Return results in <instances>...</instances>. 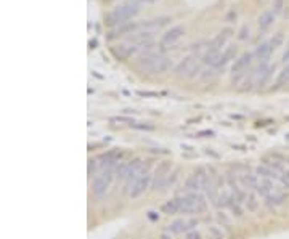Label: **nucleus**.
Returning a JSON list of instances; mask_svg holds the SVG:
<instances>
[{
  "label": "nucleus",
  "instance_id": "nucleus-7",
  "mask_svg": "<svg viewBox=\"0 0 289 239\" xmlns=\"http://www.w3.org/2000/svg\"><path fill=\"white\" fill-rule=\"evenodd\" d=\"M198 58L194 56H187L183 61L178 63V66L175 68V74L178 77H193L199 72V63L196 61Z\"/></svg>",
  "mask_w": 289,
  "mask_h": 239
},
{
  "label": "nucleus",
  "instance_id": "nucleus-20",
  "mask_svg": "<svg viewBox=\"0 0 289 239\" xmlns=\"http://www.w3.org/2000/svg\"><path fill=\"white\" fill-rule=\"evenodd\" d=\"M281 180H283V183H285L286 186H289V170L288 172H285V175L281 177Z\"/></svg>",
  "mask_w": 289,
  "mask_h": 239
},
{
  "label": "nucleus",
  "instance_id": "nucleus-14",
  "mask_svg": "<svg viewBox=\"0 0 289 239\" xmlns=\"http://www.w3.org/2000/svg\"><path fill=\"white\" fill-rule=\"evenodd\" d=\"M275 18H276L275 11H271V10L264 11V13L259 16V27L260 29H268L275 23Z\"/></svg>",
  "mask_w": 289,
  "mask_h": 239
},
{
  "label": "nucleus",
  "instance_id": "nucleus-10",
  "mask_svg": "<svg viewBox=\"0 0 289 239\" xmlns=\"http://www.w3.org/2000/svg\"><path fill=\"white\" fill-rule=\"evenodd\" d=\"M169 175H170V166L167 164V162H163L158 168H156L154 172V177H153V188L154 190H161L164 188L166 183L169 182Z\"/></svg>",
  "mask_w": 289,
  "mask_h": 239
},
{
  "label": "nucleus",
  "instance_id": "nucleus-18",
  "mask_svg": "<svg viewBox=\"0 0 289 239\" xmlns=\"http://www.w3.org/2000/svg\"><path fill=\"white\" fill-rule=\"evenodd\" d=\"M281 44H283V34H281V32L275 34L273 39L270 40V45L273 47V50H275V48H278V47H281Z\"/></svg>",
  "mask_w": 289,
  "mask_h": 239
},
{
  "label": "nucleus",
  "instance_id": "nucleus-13",
  "mask_svg": "<svg viewBox=\"0 0 289 239\" xmlns=\"http://www.w3.org/2000/svg\"><path fill=\"white\" fill-rule=\"evenodd\" d=\"M204 175H202L201 170L194 172L193 175H190V178L187 180V188L190 191H198L199 188H202V185H204Z\"/></svg>",
  "mask_w": 289,
  "mask_h": 239
},
{
  "label": "nucleus",
  "instance_id": "nucleus-11",
  "mask_svg": "<svg viewBox=\"0 0 289 239\" xmlns=\"http://www.w3.org/2000/svg\"><path fill=\"white\" fill-rule=\"evenodd\" d=\"M235 55H236V47L235 45H230L223 51H220V53H218L216 58H214L209 66L212 69H220V68H223L225 65H227L230 60H233Z\"/></svg>",
  "mask_w": 289,
  "mask_h": 239
},
{
  "label": "nucleus",
  "instance_id": "nucleus-5",
  "mask_svg": "<svg viewBox=\"0 0 289 239\" xmlns=\"http://www.w3.org/2000/svg\"><path fill=\"white\" fill-rule=\"evenodd\" d=\"M111 183H113V168H103L101 173L95 177L94 185H92L94 196L98 197V199H101V197L108 193Z\"/></svg>",
  "mask_w": 289,
  "mask_h": 239
},
{
  "label": "nucleus",
  "instance_id": "nucleus-16",
  "mask_svg": "<svg viewBox=\"0 0 289 239\" xmlns=\"http://www.w3.org/2000/svg\"><path fill=\"white\" fill-rule=\"evenodd\" d=\"M163 211L164 214H169V215H173V214H178V202H177V197L172 201H167L164 206H163Z\"/></svg>",
  "mask_w": 289,
  "mask_h": 239
},
{
  "label": "nucleus",
  "instance_id": "nucleus-22",
  "mask_svg": "<svg viewBox=\"0 0 289 239\" xmlns=\"http://www.w3.org/2000/svg\"><path fill=\"white\" fill-rule=\"evenodd\" d=\"M283 61H285V63L289 61V47H288V50L285 51V55H283Z\"/></svg>",
  "mask_w": 289,
  "mask_h": 239
},
{
  "label": "nucleus",
  "instance_id": "nucleus-3",
  "mask_svg": "<svg viewBox=\"0 0 289 239\" xmlns=\"http://www.w3.org/2000/svg\"><path fill=\"white\" fill-rule=\"evenodd\" d=\"M138 13V5L137 3H125L120 7L109 11L106 16V24L108 26H122L127 24V21L132 20Z\"/></svg>",
  "mask_w": 289,
  "mask_h": 239
},
{
  "label": "nucleus",
  "instance_id": "nucleus-24",
  "mask_svg": "<svg viewBox=\"0 0 289 239\" xmlns=\"http://www.w3.org/2000/svg\"><path fill=\"white\" fill-rule=\"evenodd\" d=\"M161 239H170L169 236H163V238H161Z\"/></svg>",
  "mask_w": 289,
  "mask_h": 239
},
{
  "label": "nucleus",
  "instance_id": "nucleus-23",
  "mask_svg": "<svg viewBox=\"0 0 289 239\" xmlns=\"http://www.w3.org/2000/svg\"><path fill=\"white\" fill-rule=\"evenodd\" d=\"M138 2H142V3H154V2H158V0H138Z\"/></svg>",
  "mask_w": 289,
  "mask_h": 239
},
{
  "label": "nucleus",
  "instance_id": "nucleus-1",
  "mask_svg": "<svg viewBox=\"0 0 289 239\" xmlns=\"http://www.w3.org/2000/svg\"><path fill=\"white\" fill-rule=\"evenodd\" d=\"M153 40V34L149 32H135L132 34V36L124 40L122 44H119L118 47H114L111 50L113 55L118 58V60H125V58L132 56L134 53L140 50L148 48L149 44H151Z\"/></svg>",
  "mask_w": 289,
  "mask_h": 239
},
{
  "label": "nucleus",
  "instance_id": "nucleus-6",
  "mask_svg": "<svg viewBox=\"0 0 289 239\" xmlns=\"http://www.w3.org/2000/svg\"><path fill=\"white\" fill-rule=\"evenodd\" d=\"M230 34H231V31H228V29H227V31L220 32L217 37H214L211 40V44L207 45V50H206V55H204V63H206V65H209V63L214 60V58H216L218 53H220L222 47L227 44Z\"/></svg>",
  "mask_w": 289,
  "mask_h": 239
},
{
  "label": "nucleus",
  "instance_id": "nucleus-12",
  "mask_svg": "<svg viewBox=\"0 0 289 239\" xmlns=\"http://www.w3.org/2000/svg\"><path fill=\"white\" fill-rule=\"evenodd\" d=\"M251 63H252V53L241 55L238 60L235 61L233 68H231V72H233V75H242L247 71V68L251 66Z\"/></svg>",
  "mask_w": 289,
  "mask_h": 239
},
{
  "label": "nucleus",
  "instance_id": "nucleus-8",
  "mask_svg": "<svg viewBox=\"0 0 289 239\" xmlns=\"http://www.w3.org/2000/svg\"><path fill=\"white\" fill-rule=\"evenodd\" d=\"M151 175H149V172H148V168L144 170L140 177H138L135 182H134V185L130 186V190H129V196L132 197V199H135V197H140L144 191L148 190V186H149V183H151Z\"/></svg>",
  "mask_w": 289,
  "mask_h": 239
},
{
  "label": "nucleus",
  "instance_id": "nucleus-4",
  "mask_svg": "<svg viewBox=\"0 0 289 239\" xmlns=\"http://www.w3.org/2000/svg\"><path fill=\"white\" fill-rule=\"evenodd\" d=\"M178 202V212L183 214H190V212H201L204 211L206 207V201L202 199V196L198 193H190L177 197Z\"/></svg>",
  "mask_w": 289,
  "mask_h": 239
},
{
  "label": "nucleus",
  "instance_id": "nucleus-15",
  "mask_svg": "<svg viewBox=\"0 0 289 239\" xmlns=\"http://www.w3.org/2000/svg\"><path fill=\"white\" fill-rule=\"evenodd\" d=\"M271 51H273V47L270 45V42L259 45L257 48H256V56H257V60H259V61H267L268 58H270V55H271Z\"/></svg>",
  "mask_w": 289,
  "mask_h": 239
},
{
  "label": "nucleus",
  "instance_id": "nucleus-21",
  "mask_svg": "<svg viewBox=\"0 0 289 239\" xmlns=\"http://www.w3.org/2000/svg\"><path fill=\"white\" fill-rule=\"evenodd\" d=\"M201 236H199V233H196V231H193V233H190V235L187 236V239H199Z\"/></svg>",
  "mask_w": 289,
  "mask_h": 239
},
{
  "label": "nucleus",
  "instance_id": "nucleus-19",
  "mask_svg": "<svg viewBox=\"0 0 289 239\" xmlns=\"http://www.w3.org/2000/svg\"><path fill=\"white\" fill-rule=\"evenodd\" d=\"M275 13H280L283 8V0H275Z\"/></svg>",
  "mask_w": 289,
  "mask_h": 239
},
{
  "label": "nucleus",
  "instance_id": "nucleus-9",
  "mask_svg": "<svg viewBox=\"0 0 289 239\" xmlns=\"http://www.w3.org/2000/svg\"><path fill=\"white\" fill-rule=\"evenodd\" d=\"M183 34H185V29L182 26H173L170 31H167L163 36V39H161V42H159V47L163 50L164 48H172V47L183 37Z\"/></svg>",
  "mask_w": 289,
  "mask_h": 239
},
{
  "label": "nucleus",
  "instance_id": "nucleus-2",
  "mask_svg": "<svg viewBox=\"0 0 289 239\" xmlns=\"http://www.w3.org/2000/svg\"><path fill=\"white\" fill-rule=\"evenodd\" d=\"M146 50L148 51L143 55L142 61H140L142 71L148 72V74H163L170 68L169 58H166V56L159 55V53H154V51L149 50V47Z\"/></svg>",
  "mask_w": 289,
  "mask_h": 239
},
{
  "label": "nucleus",
  "instance_id": "nucleus-17",
  "mask_svg": "<svg viewBox=\"0 0 289 239\" xmlns=\"http://www.w3.org/2000/svg\"><path fill=\"white\" fill-rule=\"evenodd\" d=\"M288 82H289V63H288V66L280 72L278 79H276V87H283V85H286Z\"/></svg>",
  "mask_w": 289,
  "mask_h": 239
}]
</instances>
